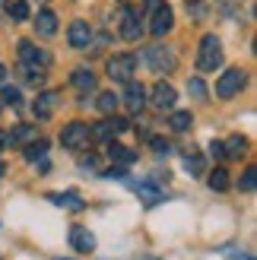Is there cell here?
Masks as SVG:
<instances>
[{"mask_svg":"<svg viewBox=\"0 0 257 260\" xmlns=\"http://www.w3.org/2000/svg\"><path fill=\"white\" fill-rule=\"evenodd\" d=\"M222 63V45L216 35H203L200 42V54H197V67L200 70H216Z\"/></svg>","mask_w":257,"mask_h":260,"instance_id":"1","label":"cell"},{"mask_svg":"<svg viewBox=\"0 0 257 260\" xmlns=\"http://www.w3.org/2000/svg\"><path fill=\"white\" fill-rule=\"evenodd\" d=\"M89 140H92V134H89V124H83V121H73V124H67L60 130V143L67 149H86L89 146Z\"/></svg>","mask_w":257,"mask_h":260,"instance_id":"2","label":"cell"},{"mask_svg":"<svg viewBox=\"0 0 257 260\" xmlns=\"http://www.w3.org/2000/svg\"><path fill=\"white\" fill-rule=\"evenodd\" d=\"M143 60L149 63L156 73H172L175 70V51L172 48H162V45H152V48H146L143 51Z\"/></svg>","mask_w":257,"mask_h":260,"instance_id":"3","label":"cell"},{"mask_svg":"<svg viewBox=\"0 0 257 260\" xmlns=\"http://www.w3.org/2000/svg\"><path fill=\"white\" fill-rule=\"evenodd\" d=\"M245 83H248V73L232 67V70H226L219 76V83H216V95H219V99H232V95H238L241 89H245Z\"/></svg>","mask_w":257,"mask_h":260,"instance_id":"4","label":"cell"},{"mask_svg":"<svg viewBox=\"0 0 257 260\" xmlns=\"http://www.w3.org/2000/svg\"><path fill=\"white\" fill-rule=\"evenodd\" d=\"M172 25H175V13H172L169 4H162V7H156L149 13V32L156 38H162L165 32H172Z\"/></svg>","mask_w":257,"mask_h":260,"instance_id":"5","label":"cell"},{"mask_svg":"<svg viewBox=\"0 0 257 260\" xmlns=\"http://www.w3.org/2000/svg\"><path fill=\"white\" fill-rule=\"evenodd\" d=\"M134 67H137V57L134 54H114L108 60V73H111V80H118V83H127L134 76Z\"/></svg>","mask_w":257,"mask_h":260,"instance_id":"6","label":"cell"},{"mask_svg":"<svg viewBox=\"0 0 257 260\" xmlns=\"http://www.w3.org/2000/svg\"><path fill=\"white\" fill-rule=\"evenodd\" d=\"M19 57H22L25 67H38V70H45L48 63H51V54H48V51L35 48L32 42H19Z\"/></svg>","mask_w":257,"mask_h":260,"instance_id":"7","label":"cell"},{"mask_svg":"<svg viewBox=\"0 0 257 260\" xmlns=\"http://www.w3.org/2000/svg\"><path fill=\"white\" fill-rule=\"evenodd\" d=\"M124 105H127V111H143V105H146V89L140 86V83H134V80H127L124 83Z\"/></svg>","mask_w":257,"mask_h":260,"instance_id":"8","label":"cell"},{"mask_svg":"<svg viewBox=\"0 0 257 260\" xmlns=\"http://www.w3.org/2000/svg\"><path fill=\"white\" fill-rule=\"evenodd\" d=\"M131 127L124 118H108V121H102V124H95L89 134H92L95 140H111V137H118V134H124V130Z\"/></svg>","mask_w":257,"mask_h":260,"instance_id":"9","label":"cell"},{"mask_svg":"<svg viewBox=\"0 0 257 260\" xmlns=\"http://www.w3.org/2000/svg\"><path fill=\"white\" fill-rule=\"evenodd\" d=\"M175 89L169 86V83H156L152 86V108L156 111H172L175 108Z\"/></svg>","mask_w":257,"mask_h":260,"instance_id":"10","label":"cell"},{"mask_svg":"<svg viewBox=\"0 0 257 260\" xmlns=\"http://www.w3.org/2000/svg\"><path fill=\"white\" fill-rule=\"evenodd\" d=\"M70 244H73V251H80V254H92L95 251V235L83 225H73L70 229Z\"/></svg>","mask_w":257,"mask_h":260,"instance_id":"11","label":"cell"},{"mask_svg":"<svg viewBox=\"0 0 257 260\" xmlns=\"http://www.w3.org/2000/svg\"><path fill=\"white\" fill-rule=\"evenodd\" d=\"M57 105H60V92H42V95H38L35 99V118L38 121H48L51 118V114H54L57 111Z\"/></svg>","mask_w":257,"mask_h":260,"instance_id":"12","label":"cell"},{"mask_svg":"<svg viewBox=\"0 0 257 260\" xmlns=\"http://www.w3.org/2000/svg\"><path fill=\"white\" fill-rule=\"evenodd\" d=\"M143 35V25H140V16L131 10H124V16H121V38L124 42H137V38Z\"/></svg>","mask_w":257,"mask_h":260,"instance_id":"13","label":"cell"},{"mask_svg":"<svg viewBox=\"0 0 257 260\" xmlns=\"http://www.w3.org/2000/svg\"><path fill=\"white\" fill-rule=\"evenodd\" d=\"M67 42H70L73 48H86L89 42H92V29H89L86 22H73L70 32H67Z\"/></svg>","mask_w":257,"mask_h":260,"instance_id":"14","label":"cell"},{"mask_svg":"<svg viewBox=\"0 0 257 260\" xmlns=\"http://www.w3.org/2000/svg\"><path fill=\"white\" fill-rule=\"evenodd\" d=\"M35 29H38V35L51 38V35L57 32V16H54V13H51V10H42V13H38V16H35Z\"/></svg>","mask_w":257,"mask_h":260,"instance_id":"15","label":"cell"},{"mask_svg":"<svg viewBox=\"0 0 257 260\" xmlns=\"http://www.w3.org/2000/svg\"><path fill=\"white\" fill-rule=\"evenodd\" d=\"M245 149H248V140L245 137H229L226 143H222V155H229V159H241L245 155Z\"/></svg>","mask_w":257,"mask_h":260,"instance_id":"16","label":"cell"},{"mask_svg":"<svg viewBox=\"0 0 257 260\" xmlns=\"http://www.w3.org/2000/svg\"><path fill=\"white\" fill-rule=\"evenodd\" d=\"M80 92H92L95 89V73L92 70H86V67H80V70H73V80H70Z\"/></svg>","mask_w":257,"mask_h":260,"instance_id":"17","label":"cell"},{"mask_svg":"<svg viewBox=\"0 0 257 260\" xmlns=\"http://www.w3.org/2000/svg\"><path fill=\"white\" fill-rule=\"evenodd\" d=\"M48 200H54L57 206H63V210H83L80 193H48Z\"/></svg>","mask_w":257,"mask_h":260,"instance_id":"18","label":"cell"},{"mask_svg":"<svg viewBox=\"0 0 257 260\" xmlns=\"http://www.w3.org/2000/svg\"><path fill=\"white\" fill-rule=\"evenodd\" d=\"M190 124H194V118H190V111H172L169 127L175 130V134H184V130H190Z\"/></svg>","mask_w":257,"mask_h":260,"instance_id":"19","label":"cell"},{"mask_svg":"<svg viewBox=\"0 0 257 260\" xmlns=\"http://www.w3.org/2000/svg\"><path fill=\"white\" fill-rule=\"evenodd\" d=\"M137 193H140V200H143L146 206H156V203H162V190H156V187H149V184H131Z\"/></svg>","mask_w":257,"mask_h":260,"instance_id":"20","label":"cell"},{"mask_svg":"<svg viewBox=\"0 0 257 260\" xmlns=\"http://www.w3.org/2000/svg\"><path fill=\"white\" fill-rule=\"evenodd\" d=\"M108 155H111V162H121V165H131V162L137 159V155L127 149V146H121V143H111V146H108Z\"/></svg>","mask_w":257,"mask_h":260,"instance_id":"21","label":"cell"},{"mask_svg":"<svg viewBox=\"0 0 257 260\" xmlns=\"http://www.w3.org/2000/svg\"><path fill=\"white\" fill-rule=\"evenodd\" d=\"M35 137H38V130H35V127H29V124H19V127L10 134V143H25V140H35Z\"/></svg>","mask_w":257,"mask_h":260,"instance_id":"22","label":"cell"},{"mask_svg":"<svg viewBox=\"0 0 257 260\" xmlns=\"http://www.w3.org/2000/svg\"><path fill=\"white\" fill-rule=\"evenodd\" d=\"M45 152H48V143H45V140H35V143H29V146H25V159H29V162H38V159H45Z\"/></svg>","mask_w":257,"mask_h":260,"instance_id":"23","label":"cell"},{"mask_svg":"<svg viewBox=\"0 0 257 260\" xmlns=\"http://www.w3.org/2000/svg\"><path fill=\"white\" fill-rule=\"evenodd\" d=\"M210 187L213 190H226L229 187V172H226V168H216V172L210 175Z\"/></svg>","mask_w":257,"mask_h":260,"instance_id":"24","label":"cell"},{"mask_svg":"<svg viewBox=\"0 0 257 260\" xmlns=\"http://www.w3.org/2000/svg\"><path fill=\"white\" fill-rule=\"evenodd\" d=\"M10 16L13 19H25V16H29V4H25V0H10Z\"/></svg>","mask_w":257,"mask_h":260,"instance_id":"25","label":"cell"},{"mask_svg":"<svg viewBox=\"0 0 257 260\" xmlns=\"http://www.w3.org/2000/svg\"><path fill=\"white\" fill-rule=\"evenodd\" d=\"M4 105H13V108L22 105V95H19L16 86H4Z\"/></svg>","mask_w":257,"mask_h":260,"instance_id":"26","label":"cell"},{"mask_svg":"<svg viewBox=\"0 0 257 260\" xmlns=\"http://www.w3.org/2000/svg\"><path fill=\"white\" fill-rule=\"evenodd\" d=\"M22 76H25V83H32V86L45 83V70H38V67H22Z\"/></svg>","mask_w":257,"mask_h":260,"instance_id":"27","label":"cell"},{"mask_svg":"<svg viewBox=\"0 0 257 260\" xmlns=\"http://www.w3.org/2000/svg\"><path fill=\"white\" fill-rule=\"evenodd\" d=\"M95 105H99V111H105V114H111V111H114V105H118V99H114V92H102V95H99V102H95Z\"/></svg>","mask_w":257,"mask_h":260,"instance_id":"28","label":"cell"},{"mask_svg":"<svg viewBox=\"0 0 257 260\" xmlns=\"http://www.w3.org/2000/svg\"><path fill=\"white\" fill-rule=\"evenodd\" d=\"M187 92L194 95V99H207V86H203V80H197V76H194V80L187 83Z\"/></svg>","mask_w":257,"mask_h":260,"instance_id":"29","label":"cell"},{"mask_svg":"<svg viewBox=\"0 0 257 260\" xmlns=\"http://www.w3.org/2000/svg\"><path fill=\"white\" fill-rule=\"evenodd\" d=\"M184 168H187L190 175H200V172H203V159H200V155H187V159H184Z\"/></svg>","mask_w":257,"mask_h":260,"instance_id":"30","label":"cell"},{"mask_svg":"<svg viewBox=\"0 0 257 260\" xmlns=\"http://www.w3.org/2000/svg\"><path fill=\"white\" fill-rule=\"evenodd\" d=\"M149 143H152V149H156L159 155H169V149H172V146H169V140H162V137H152Z\"/></svg>","mask_w":257,"mask_h":260,"instance_id":"31","label":"cell"},{"mask_svg":"<svg viewBox=\"0 0 257 260\" xmlns=\"http://www.w3.org/2000/svg\"><path fill=\"white\" fill-rule=\"evenodd\" d=\"M254 178H257V172H254V168H248V172H245V178H241V190H254Z\"/></svg>","mask_w":257,"mask_h":260,"instance_id":"32","label":"cell"},{"mask_svg":"<svg viewBox=\"0 0 257 260\" xmlns=\"http://www.w3.org/2000/svg\"><path fill=\"white\" fill-rule=\"evenodd\" d=\"M210 152L216 155V159H219V155H222V143H216V140H213V143H210Z\"/></svg>","mask_w":257,"mask_h":260,"instance_id":"33","label":"cell"},{"mask_svg":"<svg viewBox=\"0 0 257 260\" xmlns=\"http://www.w3.org/2000/svg\"><path fill=\"white\" fill-rule=\"evenodd\" d=\"M162 4H165V0H146V10L152 13V10H156V7H162Z\"/></svg>","mask_w":257,"mask_h":260,"instance_id":"34","label":"cell"},{"mask_svg":"<svg viewBox=\"0 0 257 260\" xmlns=\"http://www.w3.org/2000/svg\"><path fill=\"white\" fill-rule=\"evenodd\" d=\"M4 80H7V67H0V86H4Z\"/></svg>","mask_w":257,"mask_h":260,"instance_id":"35","label":"cell"},{"mask_svg":"<svg viewBox=\"0 0 257 260\" xmlns=\"http://www.w3.org/2000/svg\"><path fill=\"white\" fill-rule=\"evenodd\" d=\"M0 175H4V162H0Z\"/></svg>","mask_w":257,"mask_h":260,"instance_id":"36","label":"cell"},{"mask_svg":"<svg viewBox=\"0 0 257 260\" xmlns=\"http://www.w3.org/2000/svg\"><path fill=\"white\" fill-rule=\"evenodd\" d=\"M57 260H63V257H57Z\"/></svg>","mask_w":257,"mask_h":260,"instance_id":"37","label":"cell"}]
</instances>
